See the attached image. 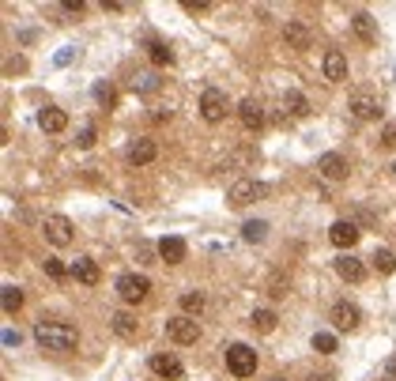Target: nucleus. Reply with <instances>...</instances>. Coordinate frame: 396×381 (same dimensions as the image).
I'll use <instances>...</instances> for the list:
<instances>
[{
  "instance_id": "1",
  "label": "nucleus",
  "mask_w": 396,
  "mask_h": 381,
  "mask_svg": "<svg viewBox=\"0 0 396 381\" xmlns=\"http://www.w3.org/2000/svg\"><path fill=\"white\" fill-rule=\"evenodd\" d=\"M35 340L46 347V351H76L80 344V332L64 321H38L35 325Z\"/></svg>"
},
{
  "instance_id": "2",
  "label": "nucleus",
  "mask_w": 396,
  "mask_h": 381,
  "mask_svg": "<svg viewBox=\"0 0 396 381\" xmlns=\"http://www.w3.org/2000/svg\"><path fill=\"white\" fill-rule=\"evenodd\" d=\"M223 358H227V370L234 377H253L257 374V351L249 344H230L223 347Z\"/></svg>"
},
{
  "instance_id": "3",
  "label": "nucleus",
  "mask_w": 396,
  "mask_h": 381,
  "mask_svg": "<svg viewBox=\"0 0 396 381\" xmlns=\"http://www.w3.org/2000/svg\"><path fill=\"white\" fill-rule=\"evenodd\" d=\"M227 110H230V102H227V95L219 91V87H208V91L200 95V117L208 125H219L227 117Z\"/></svg>"
},
{
  "instance_id": "4",
  "label": "nucleus",
  "mask_w": 396,
  "mask_h": 381,
  "mask_svg": "<svg viewBox=\"0 0 396 381\" xmlns=\"http://www.w3.org/2000/svg\"><path fill=\"white\" fill-rule=\"evenodd\" d=\"M151 291V279L148 276H136V272H125V276L117 279V295L128 302V306H136V302H144Z\"/></svg>"
},
{
  "instance_id": "5",
  "label": "nucleus",
  "mask_w": 396,
  "mask_h": 381,
  "mask_svg": "<svg viewBox=\"0 0 396 381\" xmlns=\"http://www.w3.org/2000/svg\"><path fill=\"white\" fill-rule=\"evenodd\" d=\"M257 197H264V185L260 181H253V178H241L230 185V193H227V200H230V208H249Z\"/></svg>"
},
{
  "instance_id": "6",
  "label": "nucleus",
  "mask_w": 396,
  "mask_h": 381,
  "mask_svg": "<svg viewBox=\"0 0 396 381\" xmlns=\"http://www.w3.org/2000/svg\"><path fill=\"white\" fill-rule=\"evenodd\" d=\"M167 336L174 344H181V347H189L200 340V325H196V318H170L167 321Z\"/></svg>"
},
{
  "instance_id": "7",
  "label": "nucleus",
  "mask_w": 396,
  "mask_h": 381,
  "mask_svg": "<svg viewBox=\"0 0 396 381\" xmlns=\"http://www.w3.org/2000/svg\"><path fill=\"white\" fill-rule=\"evenodd\" d=\"M317 174H321V178H328V181H344L347 174H351V167H347L344 155H336V151H325V155L317 159Z\"/></svg>"
},
{
  "instance_id": "8",
  "label": "nucleus",
  "mask_w": 396,
  "mask_h": 381,
  "mask_svg": "<svg viewBox=\"0 0 396 381\" xmlns=\"http://www.w3.org/2000/svg\"><path fill=\"white\" fill-rule=\"evenodd\" d=\"M332 325L340 332H355L362 325V310L355 306V302H336L332 306Z\"/></svg>"
},
{
  "instance_id": "9",
  "label": "nucleus",
  "mask_w": 396,
  "mask_h": 381,
  "mask_svg": "<svg viewBox=\"0 0 396 381\" xmlns=\"http://www.w3.org/2000/svg\"><path fill=\"white\" fill-rule=\"evenodd\" d=\"M321 72H325V80L328 83H344L347 80V57L340 49H325V57H321Z\"/></svg>"
},
{
  "instance_id": "10",
  "label": "nucleus",
  "mask_w": 396,
  "mask_h": 381,
  "mask_svg": "<svg viewBox=\"0 0 396 381\" xmlns=\"http://www.w3.org/2000/svg\"><path fill=\"white\" fill-rule=\"evenodd\" d=\"M238 121H241V128H249V133H260V128H264V110H260V102H257V99H241V102H238Z\"/></svg>"
},
{
  "instance_id": "11",
  "label": "nucleus",
  "mask_w": 396,
  "mask_h": 381,
  "mask_svg": "<svg viewBox=\"0 0 396 381\" xmlns=\"http://www.w3.org/2000/svg\"><path fill=\"white\" fill-rule=\"evenodd\" d=\"M151 374H159L162 381H178L185 374V366H181V358H174V355H151Z\"/></svg>"
},
{
  "instance_id": "12",
  "label": "nucleus",
  "mask_w": 396,
  "mask_h": 381,
  "mask_svg": "<svg viewBox=\"0 0 396 381\" xmlns=\"http://www.w3.org/2000/svg\"><path fill=\"white\" fill-rule=\"evenodd\" d=\"M46 238L57 249L68 246L72 242V219H68V215H49V219H46Z\"/></svg>"
},
{
  "instance_id": "13",
  "label": "nucleus",
  "mask_w": 396,
  "mask_h": 381,
  "mask_svg": "<svg viewBox=\"0 0 396 381\" xmlns=\"http://www.w3.org/2000/svg\"><path fill=\"white\" fill-rule=\"evenodd\" d=\"M359 226L355 223H347V219H340V223H332V226H328V242H332L336 249H351V246H355L359 242Z\"/></svg>"
},
{
  "instance_id": "14",
  "label": "nucleus",
  "mask_w": 396,
  "mask_h": 381,
  "mask_svg": "<svg viewBox=\"0 0 396 381\" xmlns=\"http://www.w3.org/2000/svg\"><path fill=\"white\" fill-rule=\"evenodd\" d=\"M72 276H76V283H83V287H95V283L102 279V272H98L95 257H76L72 260Z\"/></svg>"
},
{
  "instance_id": "15",
  "label": "nucleus",
  "mask_w": 396,
  "mask_h": 381,
  "mask_svg": "<svg viewBox=\"0 0 396 381\" xmlns=\"http://www.w3.org/2000/svg\"><path fill=\"white\" fill-rule=\"evenodd\" d=\"M155 253H159L162 265H181L185 253H189V246H185L181 238H162V242L155 246Z\"/></svg>"
},
{
  "instance_id": "16",
  "label": "nucleus",
  "mask_w": 396,
  "mask_h": 381,
  "mask_svg": "<svg viewBox=\"0 0 396 381\" xmlns=\"http://www.w3.org/2000/svg\"><path fill=\"white\" fill-rule=\"evenodd\" d=\"M336 272H340V279H347V283H362L366 279V265H362L359 257H351V253H344L336 260Z\"/></svg>"
},
{
  "instance_id": "17",
  "label": "nucleus",
  "mask_w": 396,
  "mask_h": 381,
  "mask_svg": "<svg viewBox=\"0 0 396 381\" xmlns=\"http://www.w3.org/2000/svg\"><path fill=\"white\" fill-rule=\"evenodd\" d=\"M38 125H42V133H64V128H68V114H64L61 106H46V110L38 114Z\"/></svg>"
},
{
  "instance_id": "18",
  "label": "nucleus",
  "mask_w": 396,
  "mask_h": 381,
  "mask_svg": "<svg viewBox=\"0 0 396 381\" xmlns=\"http://www.w3.org/2000/svg\"><path fill=\"white\" fill-rule=\"evenodd\" d=\"M351 114L362 117V121H378L385 110H381L378 99H370V95H355V99H351Z\"/></svg>"
},
{
  "instance_id": "19",
  "label": "nucleus",
  "mask_w": 396,
  "mask_h": 381,
  "mask_svg": "<svg viewBox=\"0 0 396 381\" xmlns=\"http://www.w3.org/2000/svg\"><path fill=\"white\" fill-rule=\"evenodd\" d=\"M155 155H159L155 140H136V144L128 147V162H132V167H148V162H155Z\"/></svg>"
},
{
  "instance_id": "20",
  "label": "nucleus",
  "mask_w": 396,
  "mask_h": 381,
  "mask_svg": "<svg viewBox=\"0 0 396 381\" xmlns=\"http://www.w3.org/2000/svg\"><path fill=\"white\" fill-rule=\"evenodd\" d=\"M109 325H114V332L121 336V340H136V332H140L136 318H132V313H125V310H117L114 318H109Z\"/></svg>"
},
{
  "instance_id": "21",
  "label": "nucleus",
  "mask_w": 396,
  "mask_h": 381,
  "mask_svg": "<svg viewBox=\"0 0 396 381\" xmlns=\"http://www.w3.org/2000/svg\"><path fill=\"white\" fill-rule=\"evenodd\" d=\"M351 27H355V35H359L362 42H378V23H373V16H370V12H355Z\"/></svg>"
},
{
  "instance_id": "22",
  "label": "nucleus",
  "mask_w": 396,
  "mask_h": 381,
  "mask_svg": "<svg viewBox=\"0 0 396 381\" xmlns=\"http://www.w3.org/2000/svg\"><path fill=\"white\" fill-rule=\"evenodd\" d=\"M283 38H287V46H294V49H310V46H313V35H310L302 23H287Z\"/></svg>"
},
{
  "instance_id": "23",
  "label": "nucleus",
  "mask_w": 396,
  "mask_h": 381,
  "mask_svg": "<svg viewBox=\"0 0 396 381\" xmlns=\"http://www.w3.org/2000/svg\"><path fill=\"white\" fill-rule=\"evenodd\" d=\"M283 110H287L291 117H306V114H310V102H306L302 91H287V95H283Z\"/></svg>"
},
{
  "instance_id": "24",
  "label": "nucleus",
  "mask_w": 396,
  "mask_h": 381,
  "mask_svg": "<svg viewBox=\"0 0 396 381\" xmlns=\"http://www.w3.org/2000/svg\"><path fill=\"white\" fill-rule=\"evenodd\" d=\"M132 91L136 95H155L159 91V75L155 72H136L132 75Z\"/></svg>"
},
{
  "instance_id": "25",
  "label": "nucleus",
  "mask_w": 396,
  "mask_h": 381,
  "mask_svg": "<svg viewBox=\"0 0 396 381\" xmlns=\"http://www.w3.org/2000/svg\"><path fill=\"white\" fill-rule=\"evenodd\" d=\"M249 325L257 332H276V325H280V318L272 310H253V318H249Z\"/></svg>"
},
{
  "instance_id": "26",
  "label": "nucleus",
  "mask_w": 396,
  "mask_h": 381,
  "mask_svg": "<svg viewBox=\"0 0 396 381\" xmlns=\"http://www.w3.org/2000/svg\"><path fill=\"white\" fill-rule=\"evenodd\" d=\"M373 268H378L381 272V276H392V272H396V253H392V249H373Z\"/></svg>"
},
{
  "instance_id": "27",
  "label": "nucleus",
  "mask_w": 396,
  "mask_h": 381,
  "mask_svg": "<svg viewBox=\"0 0 396 381\" xmlns=\"http://www.w3.org/2000/svg\"><path fill=\"white\" fill-rule=\"evenodd\" d=\"M148 53H151L155 64H174V49L167 46V42H159V38H148Z\"/></svg>"
},
{
  "instance_id": "28",
  "label": "nucleus",
  "mask_w": 396,
  "mask_h": 381,
  "mask_svg": "<svg viewBox=\"0 0 396 381\" xmlns=\"http://www.w3.org/2000/svg\"><path fill=\"white\" fill-rule=\"evenodd\" d=\"M241 238H246V242H264V238H268V223H264V219H249L246 226H241Z\"/></svg>"
},
{
  "instance_id": "29",
  "label": "nucleus",
  "mask_w": 396,
  "mask_h": 381,
  "mask_svg": "<svg viewBox=\"0 0 396 381\" xmlns=\"http://www.w3.org/2000/svg\"><path fill=\"white\" fill-rule=\"evenodd\" d=\"M0 306H4V313H16L19 306H23V291L8 283V287H4V295H0Z\"/></svg>"
},
{
  "instance_id": "30",
  "label": "nucleus",
  "mask_w": 396,
  "mask_h": 381,
  "mask_svg": "<svg viewBox=\"0 0 396 381\" xmlns=\"http://www.w3.org/2000/svg\"><path fill=\"white\" fill-rule=\"evenodd\" d=\"M204 302H208L204 291H185V295H181V310H185V313H200Z\"/></svg>"
},
{
  "instance_id": "31",
  "label": "nucleus",
  "mask_w": 396,
  "mask_h": 381,
  "mask_svg": "<svg viewBox=\"0 0 396 381\" xmlns=\"http://www.w3.org/2000/svg\"><path fill=\"white\" fill-rule=\"evenodd\" d=\"M313 351L332 355V351H336V336H332V332H313Z\"/></svg>"
},
{
  "instance_id": "32",
  "label": "nucleus",
  "mask_w": 396,
  "mask_h": 381,
  "mask_svg": "<svg viewBox=\"0 0 396 381\" xmlns=\"http://www.w3.org/2000/svg\"><path fill=\"white\" fill-rule=\"evenodd\" d=\"M42 268H46V276H49V279H64V276H72V268H64L57 257H46V260H42Z\"/></svg>"
},
{
  "instance_id": "33",
  "label": "nucleus",
  "mask_w": 396,
  "mask_h": 381,
  "mask_svg": "<svg viewBox=\"0 0 396 381\" xmlns=\"http://www.w3.org/2000/svg\"><path fill=\"white\" fill-rule=\"evenodd\" d=\"M95 102H98V106H114V102H117L114 87H109V83H95Z\"/></svg>"
},
{
  "instance_id": "34",
  "label": "nucleus",
  "mask_w": 396,
  "mask_h": 381,
  "mask_svg": "<svg viewBox=\"0 0 396 381\" xmlns=\"http://www.w3.org/2000/svg\"><path fill=\"white\" fill-rule=\"evenodd\" d=\"M95 140H98L95 125H83V128H80V140H76V144H80V147H95Z\"/></svg>"
},
{
  "instance_id": "35",
  "label": "nucleus",
  "mask_w": 396,
  "mask_h": 381,
  "mask_svg": "<svg viewBox=\"0 0 396 381\" xmlns=\"http://www.w3.org/2000/svg\"><path fill=\"white\" fill-rule=\"evenodd\" d=\"M381 147H396V125H385V133H381Z\"/></svg>"
},
{
  "instance_id": "36",
  "label": "nucleus",
  "mask_w": 396,
  "mask_h": 381,
  "mask_svg": "<svg viewBox=\"0 0 396 381\" xmlns=\"http://www.w3.org/2000/svg\"><path fill=\"white\" fill-rule=\"evenodd\" d=\"M61 8H64V12H76V16H80V12H83V0H64Z\"/></svg>"
},
{
  "instance_id": "37",
  "label": "nucleus",
  "mask_w": 396,
  "mask_h": 381,
  "mask_svg": "<svg viewBox=\"0 0 396 381\" xmlns=\"http://www.w3.org/2000/svg\"><path fill=\"white\" fill-rule=\"evenodd\" d=\"M381 381H396V358H392L389 366H385V377H381Z\"/></svg>"
},
{
  "instance_id": "38",
  "label": "nucleus",
  "mask_w": 396,
  "mask_h": 381,
  "mask_svg": "<svg viewBox=\"0 0 396 381\" xmlns=\"http://www.w3.org/2000/svg\"><path fill=\"white\" fill-rule=\"evenodd\" d=\"M310 381H332V374H321V377H317V374H313Z\"/></svg>"
},
{
  "instance_id": "39",
  "label": "nucleus",
  "mask_w": 396,
  "mask_h": 381,
  "mask_svg": "<svg viewBox=\"0 0 396 381\" xmlns=\"http://www.w3.org/2000/svg\"><path fill=\"white\" fill-rule=\"evenodd\" d=\"M268 381H287V377H268Z\"/></svg>"
},
{
  "instance_id": "40",
  "label": "nucleus",
  "mask_w": 396,
  "mask_h": 381,
  "mask_svg": "<svg viewBox=\"0 0 396 381\" xmlns=\"http://www.w3.org/2000/svg\"><path fill=\"white\" fill-rule=\"evenodd\" d=\"M392 178H396V162H392Z\"/></svg>"
}]
</instances>
